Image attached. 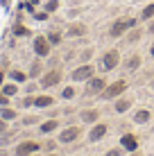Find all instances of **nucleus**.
<instances>
[{"label":"nucleus","instance_id":"27","mask_svg":"<svg viewBox=\"0 0 154 156\" xmlns=\"http://www.w3.org/2000/svg\"><path fill=\"white\" fill-rule=\"evenodd\" d=\"M61 98L63 100H73L75 98V88H73V86H66V88L61 90Z\"/></svg>","mask_w":154,"mask_h":156},{"label":"nucleus","instance_id":"37","mask_svg":"<svg viewBox=\"0 0 154 156\" xmlns=\"http://www.w3.org/2000/svg\"><path fill=\"white\" fill-rule=\"evenodd\" d=\"M7 5H9V0H0V7H5V9H7Z\"/></svg>","mask_w":154,"mask_h":156},{"label":"nucleus","instance_id":"21","mask_svg":"<svg viewBox=\"0 0 154 156\" xmlns=\"http://www.w3.org/2000/svg\"><path fill=\"white\" fill-rule=\"evenodd\" d=\"M152 18H154V2L147 5V7L141 12V20H152Z\"/></svg>","mask_w":154,"mask_h":156},{"label":"nucleus","instance_id":"14","mask_svg":"<svg viewBox=\"0 0 154 156\" xmlns=\"http://www.w3.org/2000/svg\"><path fill=\"white\" fill-rule=\"evenodd\" d=\"M150 118H152V113L147 109H138L134 113V122H136V125H145V122H150Z\"/></svg>","mask_w":154,"mask_h":156},{"label":"nucleus","instance_id":"1","mask_svg":"<svg viewBox=\"0 0 154 156\" xmlns=\"http://www.w3.org/2000/svg\"><path fill=\"white\" fill-rule=\"evenodd\" d=\"M131 27H136V18H118L113 25H111L109 36H111V39H118V36H123L125 32L131 30Z\"/></svg>","mask_w":154,"mask_h":156},{"label":"nucleus","instance_id":"2","mask_svg":"<svg viewBox=\"0 0 154 156\" xmlns=\"http://www.w3.org/2000/svg\"><path fill=\"white\" fill-rule=\"evenodd\" d=\"M125 90H127V82H125V79H118V82L109 84L107 88L100 93V98H102V100H116L118 95H123Z\"/></svg>","mask_w":154,"mask_h":156},{"label":"nucleus","instance_id":"16","mask_svg":"<svg viewBox=\"0 0 154 156\" xmlns=\"http://www.w3.org/2000/svg\"><path fill=\"white\" fill-rule=\"evenodd\" d=\"M141 63H143V61H141V57H138V55H131V57L125 61V68H127V70H138Z\"/></svg>","mask_w":154,"mask_h":156},{"label":"nucleus","instance_id":"23","mask_svg":"<svg viewBox=\"0 0 154 156\" xmlns=\"http://www.w3.org/2000/svg\"><path fill=\"white\" fill-rule=\"evenodd\" d=\"M30 34H32V32L25 27V25H20V23L14 25V36H30Z\"/></svg>","mask_w":154,"mask_h":156},{"label":"nucleus","instance_id":"8","mask_svg":"<svg viewBox=\"0 0 154 156\" xmlns=\"http://www.w3.org/2000/svg\"><path fill=\"white\" fill-rule=\"evenodd\" d=\"M77 138H79V127H68V129H63L59 133V143L61 145L73 143V140H77Z\"/></svg>","mask_w":154,"mask_h":156},{"label":"nucleus","instance_id":"36","mask_svg":"<svg viewBox=\"0 0 154 156\" xmlns=\"http://www.w3.org/2000/svg\"><path fill=\"white\" fill-rule=\"evenodd\" d=\"M5 122H7V120H2V118H0V133L5 131V127H7V125H5Z\"/></svg>","mask_w":154,"mask_h":156},{"label":"nucleus","instance_id":"24","mask_svg":"<svg viewBox=\"0 0 154 156\" xmlns=\"http://www.w3.org/2000/svg\"><path fill=\"white\" fill-rule=\"evenodd\" d=\"M41 61H43V59H36V61L32 63V70H30V77H39V75H41Z\"/></svg>","mask_w":154,"mask_h":156},{"label":"nucleus","instance_id":"18","mask_svg":"<svg viewBox=\"0 0 154 156\" xmlns=\"http://www.w3.org/2000/svg\"><path fill=\"white\" fill-rule=\"evenodd\" d=\"M57 127H59V122H57V120H48V122H43V125L39 127V131L41 133H52Z\"/></svg>","mask_w":154,"mask_h":156},{"label":"nucleus","instance_id":"5","mask_svg":"<svg viewBox=\"0 0 154 156\" xmlns=\"http://www.w3.org/2000/svg\"><path fill=\"white\" fill-rule=\"evenodd\" d=\"M100 63H102V70H113V68L120 63V52L118 50H107L102 55V61Z\"/></svg>","mask_w":154,"mask_h":156},{"label":"nucleus","instance_id":"3","mask_svg":"<svg viewBox=\"0 0 154 156\" xmlns=\"http://www.w3.org/2000/svg\"><path fill=\"white\" fill-rule=\"evenodd\" d=\"M32 48H34V55L39 59H45L48 55H50V41H48V36H34V41H32Z\"/></svg>","mask_w":154,"mask_h":156},{"label":"nucleus","instance_id":"38","mask_svg":"<svg viewBox=\"0 0 154 156\" xmlns=\"http://www.w3.org/2000/svg\"><path fill=\"white\" fill-rule=\"evenodd\" d=\"M2 84H5V73L0 70V86H2Z\"/></svg>","mask_w":154,"mask_h":156},{"label":"nucleus","instance_id":"28","mask_svg":"<svg viewBox=\"0 0 154 156\" xmlns=\"http://www.w3.org/2000/svg\"><path fill=\"white\" fill-rule=\"evenodd\" d=\"M138 39H141V30H134L129 36H127V41H129V43H136Z\"/></svg>","mask_w":154,"mask_h":156},{"label":"nucleus","instance_id":"15","mask_svg":"<svg viewBox=\"0 0 154 156\" xmlns=\"http://www.w3.org/2000/svg\"><path fill=\"white\" fill-rule=\"evenodd\" d=\"M129 106H131V100H116V104H113V111L116 113H127L129 111Z\"/></svg>","mask_w":154,"mask_h":156},{"label":"nucleus","instance_id":"40","mask_svg":"<svg viewBox=\"0 0 154 156\" xmlns=\"http://www.w3.org/2000/svg\"><path fill=\"white\" fill-rule=\"evenodd\" d=\"M131 156H141V154H136V152H131Z\"/></svg>","mask_w":154,"mask_h":156},{"label":"nucleus","instance_id":"20","mask_svg":"<svg viewBox=\"0 0 154 156\" xmlns=\"http://www.w3.org/2000/svg\"><path fill=\"white\" fill-rule=\"evenodd\" d=\"M0 90H2L5 95H9V98H14V95L18 93V86H16V84H2V86H0Z\"/></svg>","mask_w":154,"mask_h":156},{"label":"nucleus","instance_id":"11","mask_svg":"<svg viewBox=\"0 0 154 156\" xmlns=\"http://www.w3.org/2000/svg\"><path fill=\"white\" fill-rule=\"evenodd\" d=\"M86 34V25H82V23H73L70 27H68V32H66V36H84Z\"/></svg>","mask_w":154,"mask_h":156},{"label":"nucleus","instance_id":"41","mask_svg":"<svg viewBox=\"0 0 154 156\" xmlns=\"http://www.w3.org/2000/svg\"><path fill=\"white\" fill-rule=\"evenodd\" d=\"M152 88H154V82H152Z\"/></svg>","mask_w":154,"mask_h":156},{"label":"nucleus","instance_id":"32","mask_svg":"<svg viewBox=\"0 0 154 156\" xmlns=\"http://www.w3.org/2000/svg\"><path fill=\"white\" fill-rule=\"evenodd\" d=\"M107 156H123V149H109Z\"/></svg>","mask_w":154,"mask_h":156},{"label":"nucleus","instance_id":"12","mask_svg":"<svg viewBox=\"0 0 154 156\" xmlns=\"http://www.w3.org/2000/svg\"><path fill=\"white\" fill-rule=\"evenodd\" d=\"M55 104V100L50 98V95H39V98H34V106L36 109H48V106Z\"/></svg>","mask_w":154,"mask_h":156},{"label":"nucleus","instance_id":"34","mask_svg":"<svg viewBox=\"0 0 154 156\" xmlns=\"http://www.w3.org/2000/svg\"><path fill=\"white\" fill-rule=\"evenodd\" d=\"M88 57H91V50H84V52H82V61H86Z\"/></svg>","mask_w":154,"mask_h":156},{"label":"nucleus","instance_id":"17","mask_svg":"<svg viewBox=\"0 0 154 156\" xmlns=\"http://www.w3.org/2000/svg\"><path fill=\"white\" fill-rule=\"evenodd\" d=\"M98 115H100V111H98V109L82 111V120H84V122H98Z\"/></svg>","mask_w":154,"mask_h":156},{"label":"nucleus","instance_id":"33","mask_svg":"<svg viewBox=\"0 0 154 156\" xmlns=\"http://www.w3.org/2000/svg\"><path fill=\"white\" fill-rule=\"evenodd\" d=\"M36 122V118L34 115H30V118H23V125H34Z\"/></svg>","mask_w":154,"mask_h":156},{"label":"nucleus","instance_id":"7","mask_svg":"<svg viewBox=\"0 0 154 156\" xmlns=\"http://www.w3.org/2000/svg\"><path fill=\"white\" fill-rule=\"evenodd\" d=\"M61 82V73L59 70H48L43 77L39 79V86L41 88H50V86H57Z\"/></svg>","mask_w":154,"mask_h":156},{"label":"nucleus","instance_id":"29","mask_svg":"<svg viewBox=\"0 0 154 156\" xmlns=\"http://www.w3.org/2000/svg\"><path fill=\"white\" fill-rule=\"evenodd\" d=\"M34 20H48V12H45V9H43V12H36Z\"/></svg>","mask_w":154,"mask_h":156},{"label":"nucleus","instance_id":"39","mask_svg":"<svg viewBox=\"0 0 154 156\" xmlns=\"http://www.w3.org/2000/svg\"><path fill=\"white\" fill-rule=\"evenodd\" d=\"M150 55L154 57V43H152V45H150Z\"/></svg>","mask_w":154,"mask_h":156},{"label":"nucleus","instance_id":"26","mask_svg":"<svg viewBox=\"0 0 154 156\" xmlns=\"http://www.w3.org/2000/svg\"><path fill=\"white\" fill-rule=\"evenodd\" d=\"M48 41H50V45H59L61 43V34L59 32H50V34H48Z\"/></svg>","mask_w":154,"mask_h":156},{"label":"nucleus","instance_id":"6","mask_svg":"<svg viewBox=\"0 0 154 156\" xmlns=\"http://www.w3.org/2000/svg\"><path fill=\"white\" fill-rule=\"evenodd\" d=\"M107 88V82H104V77H93L86 82V95H100L102 90Z\"/></svg>","mask_w":154,"mask_h":156},{"label":"nucleus","instance_id":"31","mask_svg":"<svg viewBox=\"0 0 154 156\" xmlns=\"http://www.w3.org/2000/svg\"><path fill=\"white\" fill-rule=\"evenodd\" d=\"M23 106L27 109V106H34V98H25L23 100Z\"/></svg>","mask_w":154,"mask_h":156},{"label":"nucleus","instance_id":"4","mask_svg":"<svg viewBox=\"0 0 154 156\" xmlns=\"http://www.w3.org/2000/svg\"><path fill=\"white\" fill-rule=\"evenodd\" d=\"M93 66H88V63H82V66H77L75 70L70 73V79L73 82H88V79L93 77Z\"/></svg>","mask_w":154,"mask_h":156},{"label":"nucleus","instance_id":"9","mask_svg":"<svg viewBox=\"0 0 154 156\" xmlns=\"http://www.w3.org/2000/svg\"><path fill=\"white\" fill-rule=\"evenodd\" d=\"M120 145H123L125 152H136V149H138V138H136L134 133H125V136L120 138Z\"/></svg>","mask_w":154,"mask_h":156},{"label":"nucleus","instance_id":"10","mask_svg":"<svg viewBox=\"0 0 154 156\" xmlns=\"http://www.w3.org/2000/svg\"><path fill=\"white\" fill-rule=\"evenodd\" d=\"M39 149V145L36 143H32V140H27V143H20L18 147H16V156H30L32 152H36Z\"/></svg>","mask_w":154,"mask_h":156},{"label":"nucleus","instance_id":"25","mask_svg":"<svg viewBox=\"0 0 154 156\" xmlns=\"http://www.w3.org/2000/svg\"><path fill=\"white\" fill-rule=\"evenodd\" d=\"M45 12L48 14H52V12H57V9H59V0H48V2H45Z\"/></svg>","mask_w":154,"mask_h":156},{"label":"nucleus","instance_id":"30","mask_svg":"<svg viewBox=\"0 0 154 156\" xmlns=\"http://www.w3.org/2000/svg\"><path fill=\"white\" fill-rule=\"evenodd\" d=\"M7 102H9V95H5L2 90H0V106H7Z\"/></svg>","mask_w":154,"mask_h":156},{"label":"nucleus","instance_id":"22","mask_svg":"<svg viewBox=\"0 0 154 156\" xmlns=\"http://www.w3.org/2000/svg\"><path fill=\"white\" fill-rule=\"evenodd\" d=\"M0 118H2V120H14V118H16V111L9 109V106H2V109H0Z\"/></svg>","mask_w":154,"mask_h":156},{"label":"nucleus","instance_id":"19","mask_svg":"<svg viewBox=\"0 0 154 156\" xmlns=\"http://www.w3.org/2000/svg\"><path fill=\"white\" fill-rule=\"evenodd\" d=\"M9 77H12L16 84H25V82H27V77H30V75H25L23 70H12V73H9Z\"/></svg>","mask_w":154,"mask_h":156},{"label":"nucleus","instance_id":"35","mask_svg":"<svg viewBox=\"0 0 154 156\" xmlns=\"http://www.w3.org/2000/svg\"><path fill=\"white\" fill-rule=\"evenodd\" d=\"M147 32H150V34L154 36V20H152V23H150V25H147Z\"/></svg>","mask_w":154,"mask_h":156},{"label":"nucleus","instance_id":"13","mask_svg":"<svg viewBox=\"0 0 154 156\" xmlns=\"http://www.w3.org/2000/svg\"><path fill=\"white\" fill-rule=\"evenodd\" d=\"M104 133H107V125H95L91 129V133H88V138L95 143V140H100V138H104Z\"/></svg>","mask_w":154,"mask_h":156}]
</instances>
